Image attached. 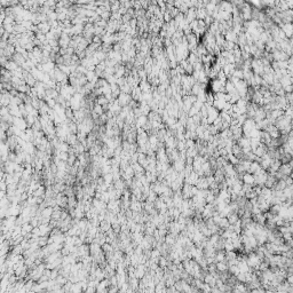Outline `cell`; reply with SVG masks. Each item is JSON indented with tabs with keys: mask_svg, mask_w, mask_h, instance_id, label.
Returning a JSON list of instances; mask_svg holds the SVG:
<instances>
[{
	"mask_svg": "<svg viewBox=\"0 0 293 293\" xmlns=\"http://www.w3.org/2000/svg\"><path fill=\"white\" fill-rule=\"evenodd\" d=\"M278 171L281 174L289 175V174H291V172H292V167H291L289 164H284V165H281V167H279Z\"/></svg>",
	"mask_w": 293,
	"mask_h": 293,
	"instance_id": "cell-5",
	"label": "cell"
},
{
	"mask_svg": "<svg viewBox=\"0 0 293 293\" xmlns=\"http://www.w3.org/2000/svg\"><path fill=\"white\" fill-rule=\"evenodd\" d=\"M118 103L120 106H126L127 103H129V96H128V94L121 93L120 95H119V99H118Z\"/></svg>",
	"mask_w": 293,
	"mask_h": 293,
	"instance_id": "cell-6",
	"label": "cell"
},
{
	"mask_svg": "<svg viewBox=\"0 0 293 293\" xmlns=\"http://www.w3.org/2000/svg\"><path fill=\"white\" fill-rule=\"evenodd\" d=\"M218 269L221 271H224V270H227V266H226L223 262H219V264H218Z\"/></svg>",
	"mask_w": 293,
	"mask_h": 293,
	"instance_id": "cell-11",
	"label": "cell"
},
{
	"mask_svg": "<svg viewBox=\"0 0 293 293\" xmlns=\"http://www.w3.org/2000/svg\"><path fill=\"white\" fill-rule=\"evenodd\" d=\"M235 291H236V293H245L246 292V289L244 285H237L236 286V289H235Z\"/></svg>",
	"mask_w": 293,
	"mask_h": 293,
	"instance_id": "cell-10",
	"label": "cell"
},
{
	"mask_svg": "<svg viewBox=\"0 0 293 293\" xmlns=\"http://www.w3.org/2000/svg\"><path fill=\"white\" fill-rule=\"evenodd\" d=\"M247 264L249 266H251V267L253 268H259L261 264V261H260V256L258 255H254V254H252V255L249 256V259H247Z\"/></svg>",
	"mask_w": 293,
	"mask_h": 293,
	"instance_id": "cell-1",
	"label": "cell"
},
{
	"mask_svg": "<svg viewBox=\"0 0 293 293\" xmlns=\"http://www.w3.org/2000/svg\"><path fill=\"white\" fill-rule=\"evenodd\" d=\"M282 31L284 32L286 37H291L293 36V24H291L290 22L284 23V25L282 28Z\"/></svg>",
	"mask_w": 293,
	"mask_h": 293,
	"instance_id": "cell-2",
	"label": "cell"
},
{
	"mask_svg": "<svg viewBox=\"0 0 293 293\" xmlns=\"http://www.w3.org/2000/svg\"><path fill=\"white\" fill-rule=\"evenodd\" d=\"M209 187H210V184H209V181H207V179L198 180V182H197V188H198V189L205 190V189H207Z\"/></svg>",
	"mask_w": 293,
	"mask_h": 293,
	"instance_id": "cell-7",
	"label": "cell"
},
{
	"mask_svg": "<svg viewBox=\"0 0 293 293\" xmlns=\"http://www.w3.org/2000/svg\"><path fill=\"white\" fill-rule=\"evenodd\" d=\"M289 284L293 286V275H291V276L289 277Z\"/></svg>",
	"mask_w": 293,
	"mask_h": 293,
	"instance_id": "cell-12",
	"label": "cell"
},
{
	"mask_svg": "<svg viewBox=\"0 0 293 293\" xmlns=\"http://www.w3.org/2000/svg\"><path fill=\"white\" fill-rule=\"evenodd\" d=\"M252 293H264V292L262 291V290H254Z\"/></svg>",
	"mask_w": 293,
	"mask_h": 293,
	"instance_id": "cell-13",
	"label": "cell"
},
{
	"mask_svg": "<svg viewBox=\"0 0 293 293\" xmlns=\"http://www.w3.org/2000/svg\"><path fill=\"white\" fill-rule=\"evenodd\" d=\"M205 283H206V285H212L213 286L216 283V279H215V277H214L213 275H206Z\"/></svg>",
	"mask_w": 293,
	"mask_h": 293,
	"instance_id": "cell-8",
	"label": "cell"
},
{
	"mask_svg": "<svg viewBox=\"0 0 293 293\" xmlns=\"http://www.w3.org/2000/svg\"><path fill=\"white\" fill-rule=\"evenodd\" d=\"M243 181H244V183H245V184H247V186H252L253 183H255L254 175H252V174H249V173L244 174V176H243Z\"/></svg>",
	"mask_w": 293,
	"mask_h": 293,
	"instance_id": "cell-4",
	"label": "cell"
},
{
	"mask_svg": "<svg viewBox=\"0 0 293 293\" xmlns=\"http://www.w3.org/2000/svg\"><path fill=\"white\" fill-rule=\"evenodd\" d=\"M71 44V39H70V37L66 34V33H62V36L60 37V45L62 46V47H68V45Z\"/></svg>",
	"mask_w": 293,
	"mask_h": 293,
	"instance_id": "cell-3",
	"label": "cell"
},
{
	"mask_svg": "<svg viewBox=\"0 0 293 293\" xmlns=\"http://www.w3.org/2000/svg\"><path fill=\"white\" fill-rule=\"evenodd\" d=\"M261 166L258 163H254V161H252V164H251V167H250V172L251 173H258L259 171H261Z\"/></svg>",
	"mask_w": 293,
	"mask_h": 293,
	"instance_id": "cell-9",
	"label": "cell"
}]
</instances>
